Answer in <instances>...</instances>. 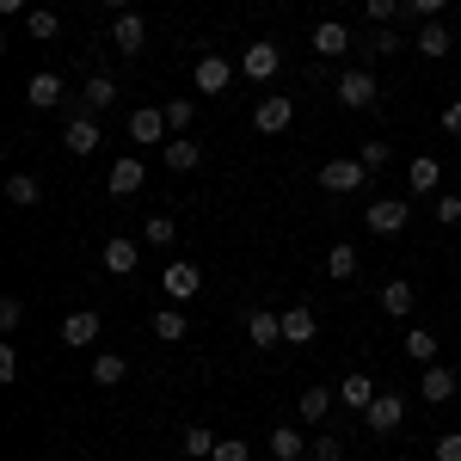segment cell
<instances>
[{
    "label": "cell",
    "instance_id": "1",
    "mask_svg": "<svg viewBox=\"0 0 461 461\" xmlns=\"http://www.w3.org/2000/svg\"><path fill=\"white\" fill-rule=\"evenodd\" d=\"M400 425H406V393L382 388L375 400H369V412H363V430H369V437H393Z\"/></svg>",
    "mask_w": 461,
    "mask_h": 461
},
{
    "label": "cell",
    "instance_id": "2",
    "mask_svg": "<svg viewBox=\"0 0 461 461\" xmlns=\"http://www.w3.org/2000/svg\"><path fill=\"white\" fill-rule=\"evenodd\" d=\"M332 93H339V99H345L351 111H369V105H382V80H375L369 68H345L339 80H332Z\"/></svg>",
    "mask_w": 461,
    "mask_h": 461
},
{
    "label": "cell",
    "instance_id": "3",
    "mask_svg": "<svg viewBox=\"0 0 461 461\" xmlns=\"http://www.w3.org/2000/svg\"><path fill=\"white\" fill-rule=\"evenodd\" d=\"M191 86H197L203 99H221V93L234 86V62H228V56H197V68H191Z\"/></svg>",
    "mask_w": 461,
    "mask_h": 461
},
{
    "label": "cell",
    "instance_id": "4",
    "mask_svg": "<svg viewBox=\"0 0 461 461\" xmlns=\"http://www.w3.org/2000/svg\"><path fill=\"white\" fill-rule=\"evenodd\" d=\"M277 68H284V50H277L271 37H252L247 56H240V74H247V80H277Z\"/></svg>",
    "mask_w": 461,
    "mask_h": 461
},
{
    "label": "cell",
    "instance_id": "5",
    "mask_svg": "<svg viewBox=\"0 0 461 461\" xmlns=\"http://www.w3.org/2000/svg\"><path fill=\"white\" fill-rule=\"evenodd\" d=\"M252 123H258V136H284L289 123H295V99L289 93H265L258 111H252Z\"/></svg>",
    "mask_w": 461,
    "mask_h": 461
},
{
    "label": "cell",
    "instance_id": "6",
    "mask_svg": "<svg viewBox=\"0 0 461 461\" xmlns=\"http://www.w3.org/2000/svg\"><path fill=\"white\" fill-rule=\"evenodd\" d=\"M363 178H369V167H363V160H326V167H320V185H326L332 197L363 191Z\"/></svg>",
    "mask_w": 461,
    "mask_h": 461
},
{
    "label": "cell",
    "instance_id": "7",
    "mask_svg": "<svg viewBox=\"0 0 461 461\" xmlns=\"http://www.w3.org/2000/svg\"><path fill=\"white\" fill-rule=\"evenodd\" d=\"M130 136H136V148L173 142V130H167V111H160V105H136V111H130Z\"/></svg>",
    "mask_w": 461,
    "mask_h": 461
},
{
    "label": "cell",
    "instance_id": "8",
    "mask_svg": "<svg viewBox=\"0 0 461 461\" xmlns=\"http://www.w3.org/2000/svg\"><path fill=\"white\" fill-rule=\"evenodd\" d=\"M456 388H461L456 369H443V363H425V375H419V400H425V406H443V400H456Z\"/></svg>",
    "mask_w": 461,
    "mask_h": 461
},
{
    "label": "cell",
    "instance_id": "9",
    "mask_svg": "<svg viewBox=\"0 0 461 461\" xmlns=\"http://www.w3.org/2000/svg\"><path fill=\"white\" fill-rule=\"evenodd\" d=\"M99 332H105V320L93 314V308H74V314L62 320V345H68V351H86Z\"/></svg>",
    "mask_w": 461,
    "mask_h": 461
},
{
    "label": "cell",
    "instance_id": "10",
    "mask_svg": "<svg viewBox=\"0 0 461 461\" xmlns=\"http://www.w3.org/2000/svg\"><path fill=\"white\" fill-rule=\"evenodd\" d=\"M412 50H419L425 62H443V56L456 50V37H449V25H443V19H425V25L412 32Z\"/></svg>",
    "mask_w": 461,
    "mask_h": 461
},
{
    "label": "cell",
    "instance_id": "11",
    "mask_svg": "<svg viewBox=\"0 0 461 461\" xmlns=\"http://www.w3.org/2000/svg\"><path fill=\"white\" fill-rule=\"evenodd\" d=\"M406 197H375V203H369V210H363V221H369V228H375V234H400V228H406Z\"/></svg>",
    "mask_w": 461,
    "mask_h": 461
},
{
    "label": "cell",
    "instance_id": "12",
    "mask_svg": "<svg viewBox=\"0 0 461 461\" xmlns=\"http://www.w3.org/2000/svg\"><path fill=\"white\" fill-rule=\"evenodd\" d=\"M111 43H117V56H142V43H148L142 13H117L111 19Z\"/></svg>",
    "mask_w": 461,
    "mask_h": 461
},
{
    "label": "cell",
    "instance_id": "13",
    "mask_svg": "<svg viewBox=\"0 0 461 461\" xmlns=\"http://www.w3.org/2000/svg\"><path fill=\"white\" fill-rule=\"evenodd\" d=\"M62 99H68L62 74H32V80H25V105H32V111H56Z\"/></svg>",
    "mask_w": 461,
    "mask_h": 461
},
{
    "label": "cell",
    "instance_id": "14",
    "mask_svg": "<svg viewBox=\"0 0 461 461\" xmlns=\"http://www.w3.org/2000/svg\"><path fill=\"white\" fill-rule=\"evenodd\" d=\"M247 339L258 351H277L284 345V314H271V308H252L247 314Z\"/></svg>",
    "mask_w": 461,
    "mask_h": 461
},
{
    "label": "cell",
    "instance_id": "15",
    "mask_svg": "<svg viewBox=\"0 0 461 461\" xmlns=\"http://www.w3.org/2000/svg\"><path fill=\"white\" fill-rule=\"evenodd\" d=\"M142 185H148V167L136 160V154H123V160L111 167V178H105V191H111V197H136Z\"/></svg>",
    "mask_w": 461,
    "mask_h": 461
},
{
    "label": "cell",
    "instance_id": "16",
    "mask_svg": "<svg viewBox=\"0 0 461 461\" xmlns=\"http://www.w3.org/2000/svg\"><path fill=\"white\" fill-rule=\"evenodd\" d=\"M99 258H105V271H111V277H130V271L142 265V247H136L130 234H111V240H105V252H99Z\"/></svg>",
    "mask_w": 461,
    "mask_h": 461
},
{
    "label": "cell",
    "instance_id": "17",
    "mask_svg": "<svg viewBox=\"0 0 461 461\" xmlns=\"http://www.w3.org/2000/svg\"><path fill=\"white\" fill-rule=\"evenodd\" d=\"M117 105V80L111 74H93L86 86H80V99H74V111H86V117H99V111Z\"/></svg>",
    "mask_w": 461,
    "mask_h": 461
},
{
    "label": "cell",
    "instance_id": "18",
    "mask_svg": "<svg viewBox=\"0 0 461 461\" xmlns=\"http://www.w3.org/2000/svg\"><path fill=\"white\" fill-rule=\"evenodd\" d=\"M99 142H105V136H99V117L74 111V117H68V130H62V148H68V154H93Z\"/></svg>",
    "mask_w": 461,
    "mask_h": 461
},
{
    "label": "cell",
    "instance_id": "19",
    "mask_svg": "<svg viewBox=\"0 0 461 461\" xmlns=\"http://www.w3.org/2000/svg\"><path fill=\"white\" fill-rule=\"evenodd\" d=\"M160 289L173 295V308H178V302H191V295L203 289V271H197L191 258H185V265H167V277H160Z\"/></svg>",
    "mask_w": 461,
    "mask_h": 461
},
{
    "label": "cell",
    "instance_id": "20",
    "mask_svg": "<svg viewBox=\"0 0 461 461\" xmlns=\"http://www.w3.org/2000/svg\"><path fill=\"white\" fill-rule=\"evenodd\" d=\"M351 50V32L339 25V19H326V25H314V56H326V62H339Z\"/></svg>",
    "mask_w": 461,
    "mask_h": 461
},
{
    "label": "cell",
    "instance_id": "21",
    "mask_svg": "<svg viewBox=\"0 0 461 461\" xmlns=\"http://www.w3.org/2000/svg\"><path fill=\"white\" fill-rule=\"evenodd\" d=\"M160 154H167V167H173V173H197V167H203V148L191 142V136H173V142H160Z\"/></svg>",
    "mask_w": 461,
    "mask_h": 461
},
{
    "label": "cell",
    "instance_id": "22",
    "mask_svg": "<svg viewBox=\"0 0 461 461\" xmlns=\"http://www.w3.org/2000/svg\"><path fill=\"white\" fill-rule=\"evenodd\" d=\"M406 185H412V197H437V185H443V167H437L430 154H419V160L406 167Z\"/></svg>",
    "mask_w": 461,
    "mask_h": 461
},
{
    "label": "cell",
    "instance_id": "23",
    "mask_svg": "<svg viewBox=\"0 0 461 461\" xmlns=\"http://www.w3.org/2000/svg\"><path fill=\"white\" fill-rule=\"evenodd\" d=\"M284 345H314V308H284Z\"/></svg>",
    "mask_w": 461,
    "mask_h": 461
},
{
    "label": "cell",
    "instance_id": "24",
    "mask_svg": "<svg viewBox=\"0 0 461 461\" xmlns=\"http://www.w3.org/2000/svg\"><path fill=\"white\" fill-rule=\"evenodd\" d=\"M375 375H345V382H339V400H345V406H351V412H369V400H375Z\"/></svg>",
    "mask_w": 461,
    "mask_h": 461
},
{
    "label": "cell",
    "instance_id": "25",
    "mask_svg": "<svg viewBox=\"0 0 461 461\" xmlns=\"http://www.w3.org/2000/svg\"><path fill=\"white\" fill-rule=\"evenodd\" d=\"M400 50H406V37L393 32V25H375V32L363 37V56H369V62H382V56H400Z\"/></svg>",
    "mask_w": 461,
    "mask_h": 461
},
{
    "label": "cell",
    "instance_id": "26",
    "mask_svg": "<svg viewBox=\"0 0 461 461\" xmlns=\"http://www.w3.org/2000/svg\"><path fill=\"white\" fill-rule=\"evenodd\" d=\"M148 332H154L160 345H178V339L191 332V326H185V308H160V314L148 320Z\"/></svg>",
    "mask_w": 461,
    "mask_h": 461
},
{
    "label": "cell",
    "instance_id": "27",
    "mask_svg": "<svg viewBox=\"0 0 461 461\" xmlns=\"http://www.w3.org/2000/svg\"><path fill=\"white\" fill-rule=\"evenodd\" d=\"M295 412H302V425H320V419L332 412V388H326V382H314V388L295 400Z\"/></svg>",
    "mask_w": 461,
    "mask_h": 461
},
{
    "label": "cell",
    "instance_id": "28",
    "mask_svg": "<svg viewBox=\"0 0 461 461\" xmlns=\"http://www.w3.org/2000/svg\"><path fill=\"white\" fill-rule=\"evenodd\" d=\"M265 449H271L277 461H302V456H308V437H302V430H289V425H277Z\"/></svg>",
    "mask_w": 461,
    "mask_h": 461
},
{
    "label": "cell",
    "instance_id": "29",
    "mask_svg": "<svg viewBox=\"0 0 461 461\" xmlns=\"http://www.w3.org/2000/svg\"><path fill=\"white\" fill-rule=\"evenodd\" d=\"M412 302H419V289H412V284H382V314L406 320V314H412Z\"/></svg>",
    "mask_w": 461,
    "mask_h": 461
},
{
    "label": "cell",
    "instance_id": "30",
    "mask_svg": "<svg viewBox=\"0 0 461 461\" xmlns=\"http://www.w3.org/2000/svg\"><path fill=\"white\" fill-rule=\"evenodd\" d=\"M6 203H19V210H32V203H43V185H37L32 173H13V178H6Z\"/></svg>",
    "mask_w": 461,
    "mask_h": 461
},
{
    "label": "cell",
    "instance_id": "31",
    "mask_svg": "<svg viewBox=\"0 0 461 461\" xmlns=\"http://www.w3.org/2000/svg\"><path fill=\"white\" fill-rule=\"evenodd\" d=\"M123 375H130V363H123V357H117V351L93 357V388H117Z\"/></svg>",
    "mask_w": 461,
    "mask_h": 461
},
{
    "label": "cell",
    "instance_id": "32",
    "mask_svg": "<svg viewBox=\"0 0 461 461\" xmlns=\"http://www.w3.org/2000/svg\"><path fill=\"white\" fill-rule=\"evenodd\" d=\"M326 277H332V284H351V277H357V247L339 240V247L326 252Z\"/></svg>",
    "mask_w": 461,
    "mask_h": 461
},
{
    "label": "cell",
    "instance_id": "33",
    "mask_svg": "<svg viewBox=\"0 0 461 461\" xmlns=\"http://www.w3.org/2000/svg\"><path fill=\"white\" fill-rule=\"evenodd\" d=\"M173 240H178L173 215H148V221H142V247H173Z\"/></svg>",
    "mask_w": 461,
    "mask_h": 461
},
{
    "label": "cell",
    "instance_id": "34",
    "mask_svg": "<svg viewBox=\"0 0 461 461\" xmlns=\"http://www.w3.org/2000/svg\"><path fill=\"white\" fill-rule=\"evenodd\" d=\"M167 130H173V136H191V123H197V105H191V99H167Z\"/></svg>",
    "mask_w": 461,
    "mask_h": 461
},
{
    "label": "cell",
    "instance_id": "35",
    "mask_svg": "<svg viewBox=\"0 0 461 461\" xmlns=\"http://www.w3.org/2000/svg\"><path fill=\"white\" fill-rule=\"evenodd\" d=\"M406 357L412 363H437V332H406Z\"/></svg>",
    "mask_w": 461,
    "mask_h": 461
},
{
    "label": "cell",
    "instance_id": "36",
    "mask_svg": "<svg viewBox=\"0 0 461 461\" xmlns=\"http://www.w3.org/2000/svg\"><path fill=\"white\" fill-rule=\"evenodd\" d=\"M363 13H369V25H393L406 13V0H363Z\"/></svg>",
    "mask_w": 461,
    "mask_h": 461
},
{
    "label": "cell",
    "instance_id": "37",
    "mask_svg": "<svg viewBox=\"0 0 461 461\" xmlns=\"http://www.w3.org/2000/svg\"><path fill=\"white\" fill-rule=\"evenodd\" d=\"M215 443H221V437H215V430H203V425L185 430V456H215Z\"/></svg>",
    "mask_w": 461,
    "mask_h": 461
},
{
    "label": "cell",
    "instance_id": "38",
    "mask_svg": "<svg viewBox=\"0 0 461 461\" xmlns=\"http://www.w3.org/2000/svg\"><path fill=\"white\" fill-rule=\"evenodd\" d=\"M25 25H32V37H56V32H62V19H56L50 6H32V13H25Z\"/></svg>",
    "mask_w": 461,
    "mask_h": 461
},
{
    "label": "cell",
    "instance_id": "39",
    "mask_svg": "<svg viewBox=\"0 0 461 461\" xmlns=\"http://www.w3.org/2000/svg\"><path fill=\"white\" fill-rule=\"evenodd\" d=\"M308 456H314V461H345V437H332V430H326V437L308 443Z\"/></svg>",
    "mask_w": 461,
    "mask_h": 461
},
{
    "label": "cell",
    "instance_id": "40",
    "mask_svg": "<svg viewBox=\"0 0 461 461\" xmlns=\"http://www.w3.org/2000/svg\"><path fill=\"white\" fill-rule=\"evenodd\" d=\"M357 160H363L369 173H382V167H388V142H382V136H369V142L357 148Z\"/></svg>",
    "mask_w": 461,
    "mask_h": 461
},
{
    "label": "cell",
    "instance_id": "41",
    "mask_svg": "<svg viewBox=\"0 0 461 461\" xmlns=\"http://www.w3.org/2000/svg\"><path fill=\"white\" fill-rule=\"evenodd\" d=\"M210 461H252V449L247 443H240V437H221V443H215V456Z\"/></svg>",
    "mask_w": 461,
    "mask_h": 461
},
{
    "label": "cell",
    "instance_id": "42",
    "mask_svg": "<svg viewBox=\"0 0 461 461\" xmlns=\"http://www.w3.org/2000/svg\"><path fill=\"white\" fill-rule=\"evenodd\" d=\"M19 320H25V302L6 295V302H0V332H19Z\"/></svg>",
    "mask_w": 461,
    "mask_h": 461
},
{
    "label": "cell",
    "instance_id": "43",
    "mask_svg": "<svg viewBox=\"0 0 461 461\" xmlns=\"http://www.w3.org/2000/svg\"><path fill=\"white\" fill-rule=\"evenodd\" d=\"M437 221H443V228H456V221H461V197H456V191L437 197Z\"/></svg>",
    "mask_w": 461,
    "mask_h": 461
},
{
    "label": "cell",
    "instance_id": "44",
    "mask_svg": "<svg viewBox=\"0 0 461 461\" xmlns=\"http://www.w3.org/2000/svg\"><path fill=\"white\" fill-rule=\"evenodd\" d=\"M437 461H461V430H443L437 437Z\"/></svg>",
    "mask_w": 461,
    "mask_h": 461
},
{
    "label": "cell",
    "instance_id": "45",
    "mask_svg": "<svg viewBox=\"0 0 461 461\" xmlns=\"http://www.w3.org/2000/svg\"><path fill=\"white\" fill-rule=\"evenodd\" d=\"M443 6H449V0H406V13H412V19H419V25H425V19H437V13H443Z\"/></svg>",
    "mask_w": 461,
    "mask_h": 461
},
{
    "label": "cell",
    "instance_id": "46",
    "mask_svg": "<svg viewBox=\"0 0 461 461\" xmlns=\"http://www.w3.org/2000/svg\"><path fill=\"white\" fill-rule=\"evenodd\" d=\"M0 382H19V351L13 345H0Z\"/></svg>",
    "mask_w": 461,
    "mask_h": 461
},
{
    "label": "cell",
    "instance_id": "47",
    "mask_svg": "<svg viewBox=\"0 0 461 461\" xmlns=\"http://www.w3.org/2000/svg\"><path fill=\"white\" fill-rule=\"evenodd\" d=\"M443 130H449V136H461V99H456V105H443Z\"/></svg>",
    "mask_w": 461,
    "mask_h": 461
},
{
    "label": "cell",
    "instance_id": "48",
    "mask_svg": "<svg viewBox=\"0 0 461 461\" xmlns=\"http://www.w3.org/2000/svg\"><path fill=\"white\" fill-rule=\"evenodd\" d=\"M0 13H32V0H0Z\"/></svg>",
    "mask_w": 461,
    "mask_h": 461
},
{
    "label": "cell",
    "instance_id": "49",
    "mask_svg": "<svg viewBox=\"0 0 461 461\" xmlns=\"http://www.w3.org/2000/svg\"><path fill=\"white\" fill-rule=\"evenodd\" d=\"M111 6V19H117V13H136V6H130V0H105Z\"/></svg>",
    "mask_w": 461,
    "mask_h": 461
}]
</instances>
